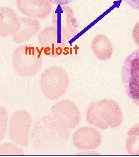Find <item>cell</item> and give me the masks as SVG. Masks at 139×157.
Segmentation results:
<instances>
[{"label":"cell","instance_id":"cell-1","mask_svg":"<svg viewBox=\"0 0 139 157\" xmlns=\"http://www.w3.org/2000/svg\"><path fill=\"white\" fill-rule=\"evenodd\" d=\"M30 137L34 146L38 150L52 151L67 144L69 132L53 115H47L39 118L34 123Z\"/></svg>","mask_w":139,"mask_h":157},{"label":"cell","instance_id":"cell-2","mask_svg":"<svg viewBox=\"0 0 139 157\" xmlns=\"http://www.w3.org/2000/svg\"><path fill=\"white\" fill-rule=\"evenodd\" d=\"M86 119L89 124L102 130L115 128L123 123V112L115 101L102 99L90 104Z\"/></svg>","mask_w":139,"mask_h":157},{"label":"cell","instance_id":"cell-3","mask_svg":"<svg viewBox=\"0 0 139 157\" xmlns=\"http://www.w3.org/2000/svg\"><path fill=\"white\" fill-rule=\"evenodd\" d=\"M41 51L38 47L30 44L19 46L13 54V68L23 76H32L36 75L43 63Z\"/></svg>","mask_w":139,"mask_h":157},{"label":"cell","instance_id":"cell-4","mask_svg":"<svg viewBox=\"0 0 139 157\" xmlns=\"http://www.w3.org/2000/svg\"><path fill=\"white\" fill-rule=\"evenodd\" d=\"M70 79L67 72L59 67L46 69L40 79L41 90L48 99L55 100L64 95L69 87Z\"/></svg>","mask_w":139,"mask_h":157},{"label":"cell","instance_id":"cell-5","mask_svg":"<svg viewBox=\"0 0 139 157\" xmlns=\"http://www.w3.org/2000/svg\"><path fill=\"white\" fill-rule=\"evenodd\" d=\"M124 89L134 103L139 102V49L126 58L121 71Z\"/></svg>","mask_w":139,"mask_h":157},{"label":"cell","instance_id":"cell-6","mask_svg":"<svg viewBox=\"0 0 139 157\" xmlns=\"http://www.w3.org/2000/svg\"><path fill=\"white\" fill-rule=\"evenodd\" d=\"M31 124L32 118L28 111L20 109L15 112L9 122V135L11 140L20 146L27 147Z\"/></svg>","mask_w":139,"mask_h":157},{"label":"cell","instance_id":"cell-7","mask_svg":"<svg viewBox=\"0 0 139 157\" xmlns=\"http://www.w3.org/2000/svg\"><path fill=\"white\" fill-rule=\"evenodd\" d=\"M37 37L45 54L53 58L62 55L68 41L53 25L44 29Z\"/></svg>","mask_w":139,"mask_h":157},{"label":"cell","instance_id":"cell-8","mask_svg":"<svg viewBox=\"0 0 139 157\" xmlns=\"http://www.w3.org/2000/svg\"><path fill=\"white\" fill-rule=\"evenodd\" d=\"M74 14L72 8L64 5L58 6L52 15L53 26L67 41L74 37L79 32L77 22Z\"/></svg>","mask_w":139,"mask_h":157},{"label":"cell","instance_id":"cell-9","mask_svg":"<svg viewBox=\"0 0 139 157\" xmlns=\"http://www.w3.org/2000/svg\"><path fill=\"white\" fill-rule=\"evenodd\" d=\"M51 111L52 115L67 129H74L80 123L81 116L79 109L70 100H64L54 104Z\"/></svg>","mask_w":139,"mask_h":157},{"label":"cell","instance_id":"cell-10","mask_svg":"<svg viewBox=\"0 0 139 157\" xmlns=\"http://www.w3.org/2000/svg\"><path fill=\"white\" fill-rule=\"evenodd\" d=\"M102 136L99 131L90 126L77 129L72 135V143L77 148L83 151L95 150L101 143Z\"/></svg>","mask_w":139,"mask_h":157},{"label":"cell","instance_id":"cell-11","mask_svg":"<svg viewBox=\"0 0 139 157\" xmlns=\"http://www.w3.org/2000/svg\"><path fill=\"white\" fill-rule=\"evenodd\" d=\"M49 0H16L18 10L27 17L44 19L52 12Z\"/></svg>","mask_w":139,"mask_h":157},{"label":"cell","instance_id":"cell-12","mask_svg":"<svg viewBox=\"0 0 139 157\" xmlns=\"http://www.w3.org/2000/svg\"><path fill=\"white\" fill-rule=\"evenodd\" d=\"M20 27L19 18L11 8H0V36L7 37L16 33Z\"/></svg>","mask_w":139,"mask_h":157},{"label":"cell","instance_id":"cell-13","mask_svg":"<svg viewBox=\"0 0 139 157\" xmlns=\"http://www.w3.org/2000/svg\"><path fill=\"white\" fill-rule=\"evenodd\" d=\"M20 27L16 33L13 35V40L16 43H22L30 39L39 32L41 25L39 21L30 18H19Z\"/></svg>","mask_w":139,"mask_h":157},{"label":"cell","instance_id":"cell-14","mask_svg":"<svg viewBox=\"0 0 139 157\" xmlns=\"http://www.w3.org/2000/svg\"><path fill=\"white\" fill-rule=\"evenodd\" d=\"M91 48L96 56L100 60L109 59L112 55V45L110 40L103 34H97L91 42Z\"/></svg>","mask_w":139,"mask_h":157},{"label":"cell","instance_id":"cell-15","mask_svg":"<svg viewBox=\"0 0 139 157\" xmlns=\"http://www.w3.org/2000/svg\"><path fill=\"white\" fill-rule=\"evenodd\" d=\"M126 148L128 154L139 155V124L134 125L129 130Z\"/></svg>","mask_w":139,"mask_h":157},{"label":"cell","instance_id":"cell-16","mask_svg":"<svg viewBox=\"0 0 139 157\" xmlns=\"http://www.w3.org/2000/svg\"><path fill=\"white\" fill-rule=\"evenodd\" d=\"M24 152L16 144L6 142L0 146L1 155H23Z\"/></svg>","mask_w":139,"mask_h":157},{"label":"cell","instance_id":"cell-17","mask_svg":"<svg viewBox=\"0 0 139 157\" xmlns=\"http://www.w3.org/2000/svg\"><path fill=\"white\" fill-rule=\"evenodd\" d=\"M1 132H0V139H2L3 137L5 134L6 129V123L8 120V112L4 107H1Z\"/></svg>","mask_w":139,"mask_h":157},{"label":"cell","instance_id":"cell-18","mask_svg":"<svg viewBox=\"0 0 139 157\" xmlns=\"http://www.w3.org/2000/svg\"><path fill=\"white\" fill-rule=\"evenodd\" d=\"M128 6L137 11H139V0H123Z\"/></svg>","mask_w":139,"mask_h":157},{"label":"cell","instance_id":"cell-19","mask_svg":"<svg viewBox=\"0 0 139 157\" xmlns=\"http://www.w3.org/2000/svg\"><path fill=\"white\" fill-rule=\"evenodd\" d=\"M50 2L55 5L58 6H64L70 4L74 0H49Z\"/></svg>","mask_w":139,"mask_h":157},{"label":"cell","instance_id":"cell-20","mask_svg":"<svg viewBox=\"0 0 139 157\" xmlns=\"http://www.w3.org/2000/svg\"><path fill=\"white\" fill-rule=\"evenodd\" d=\"M135 104H137V105H139V102H136V103H135Z\"/></svg>","mask_w":139,"mask_h":157}]
</instances>
